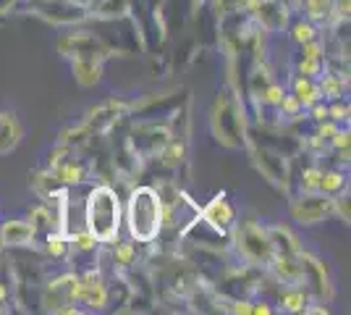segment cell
<instances>
[{
    "label": "cell",
    "instance_id": "6da1fadb",
    "mask_svg": "<svg viewBox=\"0 0 351 315\" xmlns=\"http://www.w3.org/2000/svg\"><path fill=\"white\" fill-rule=\"evenodd\" d=\"M121 224H123V208L116 187L110 184L92 187L84 202V229L100 244H113L118 240Z\"/></svg>",
    "mask_w": 351,
    "mask_h": 315
},
{
    "label": "cell",
    "instance_id": "7a4b0ae2",
    "mask_svg": "<svg viewBox=\"0 0 351 315\" xmlns=\"http://www.w3.org/2000/svg\"><path fill=\"white\" fill-rule=\"evenodd\" d=\"M126 229L136 244H152L162 231V200L155 187H134L126 200Z\"/></svg>",
    "mask_w": 351,
    "mask_h": 315
},
{
    "label": "cell",
    "instance_id": "3957f363",
    "mask_svg": "<svg viewBox=\"0 0 351 315\" xmlns=\"http://www.w3.org/2000/svg\"><path fill=\"white\" fill-rule=\"evenodd\" d=\"M228 250H236V257L244 266H260V268H267V263L276 255L273 242L267 237V229L252 224V221L231 229V244H228Z\"/></svg>",
    "mask_w": 351,
    "mask_h": 315
},
{
    "label": "cell",
    "instance_id": "277c9868",
    "mask_svg": "<svg viewBox=\"0 0 351 315\" xmlns=\"http://www.w3.org/2000/svg\"><path fill=\"white\" fill-rule=\"evenodd\" d=\"M213 129L223 145L239 148L244 145V108L234 92H223L213 110Z\"/></svg>",
    "mask_w": 351,
    "mask_h": 315
},
{
    "label": "cell",
    "instance_id": "5b68a950",
    "mask_svg": "<svg viewBox=\"0 0 351 315\" xmlns=\"http://www.w3.org/2000/svg\"><path fill=\"white\" fill-rule=\"evenodd\" d=\"M171 137H173V132H171L168 124L142 119L129 132V145H132V152L136 155V161L147 163V161H155L160 155V150L168 145Z\"/></svg>",
    "mask_w": 351,
    "mask_h": 315
},
{
    "label": "cell",
    "instance_id": "8992f818",
    "mask_svg": "<svg viewBox=\"0 0 351 315\" xmlns=\"http://www.w3.org/2000/svg\"><path fill=\"white\" fill-rule=\"evenodd\" d=\"M58 50L66 58H92V60H105L110 56V50L103 45V40L87 30L66 32L58 40Z\"/></svg>",
    "mask_w": 351,
    "mask_h": 315
},
{
    "label": "cell",
    "instance_id": "52a82bcc",
    "mask_svg": "<svg viewBox=\"0 0 351 315\" xmlns=\"http://www.w3.org/2000/svg\"><path fill=\"white\" fill-rule=\"evenodd\" d=\"M29 11L43 16L45 21L56 24V27H71L82 24L87 19V8L76 5L71 0H29Z\"/></svg>",
    "mask_w": 351,
    "mask_h": 315
},
{
    "label": "cell",
    "instance_id": "ba28073f",
    "mask_svg": "<svg viewBox=\"0 0 351 315\" xmlns=\"http://www.w3.org/2000/svg\"><path fill=\"white\" fill-rule=\"evenodd\" d=\"M291 215L293 221L304 226L320 224L328 215H333V197L322 192H299L291 200Z\"/></svg>",
    "mask_w": 351,
    "mask_h": 315
},
{
    "label": "cell",
    "instance_id": "9c48e42d",
    "mask_svg": "<svg viewBox=\"0 0 351 315\" xmlns=\"http://www.w3.org/2000/svg\"><path fill=\"white\" fill-rule=\"evenodd\" d=\"M299 263H302V289L307 292L309 297H317V300H330L333 297V286L328 279V270L325 263L317 260L309 253H299Z\"/></svg>",
    "mask_w": 351,
    "mask_h": 315
},
{
    "label": "cell",
    "instance_id": "30bf717a",
    "mask_svg": "<svg viewBox=\"0 0 351 315\" xmlns=\"http://www.w3.org/2000/svg\"><path fill=\"white\" fill-rule=\"evenodd\" d=\"M132 108L121 100H105L97 108L89 110V116L84 119V126H87L92 135H108L118 126V121L123 119Z\"/></svg>",
    "mask_w": 351,
    "mask_h": 315
},
{
    "label": "cell",
    "instance_id": "8fae6325",
    "mask_svg": "<svg viewBox=\"0 0 351 315\" xmlns=\"http://www.w3.org/2000/svg\"><path fill=\"white\" fill-rule=\"evenodd\" d=\"M252 150H254V163L265 174V179H270L278 187H289V165L283 152L270 150L265 145H252Z\"/></svg>",
    "mask_w": 351,
    "mask_h": 315
},
{
    "label": "cell",
    "instance_id": "7c38bea8",
    "mask_svg": "<svg viewBox=\"0 0 351 315\" xmlns=\"http://www.w3.org/2000/svg\"><path fill=\"white\" fill-rule=\"evenodd\" d=\"M199 218H202L207 226H213L215 231L231 237V229L236 226V210H234V205L228 202V197L218 195V197H213L205 208L199 210Z\"/></svg>",
    "mask_w": 351,
    "mask_h": 315
},
{
    "label": "cell",
    "instance_id": "4fadbf2b",
    "mask_svg": "<svg viewBox=\"0 0 351 315\" xmlns=\"http://www.w3.org/2000/svg\"><path fill=\"white\" fill-rule=\"evenodd\" d=\"M92 174H95V165L92 161H84V158H79V155H69L63 163H58L53 168V176L58 179V184H84V181L92 179Z\"/></svg>",
    "mask_w": 351,
    "mask_h": 315
},
{
    "label": "cell",
    "instance_id": "5bb4252c",
    "mask_svg": "<svg viewBox=\"0 0 351 315\" xmlns=\"http://www.w3.org/2000/svg\"><path fill=\"white\" fill-rule=\"evenodd\" d=\"M0 240H3V247H32L37 242V231L29 221H21V218H14V221H3L0 224Z\"/></svg>",
    "mask_w": 351,
    "mask_h": 315
},
{
    "label": "cell",
    "instance_id": "9a60e30c",
    "mask_svg": "<svg viewBox=\"0 0 351 315\" xmlns=\"http://www.w3.org/2000/svg\"><path fill=\"white\" fill-rule=\"evenodd\" d=\"M71 71H73V79H76L82 87H95V84L103 79V60L71 58Z\"/></svg>",
    "mask_w": 351,
    "mask_h": 315
},
{
    "label": "cell",
    "instance_id": "2e32d148",
    "mask_svg": "<svg viewBox=\"0 0 351 315\" xmlns=\"http://www.w3.org/2000/svg\"><path fill=\"white\" fill-rule=\"evenodd\" d=\"M21 135H24V129H21V124H19L14 113L0 110V155L14 150L16 145L21 142Z\"/></svg>",
    "mask_w": 351,
    "mask_h": 315
},
{
    "label": "cell",
    "instance_id": "e0dca14e",
    "mask_svg": "<svg viewBox=\"0 0 351 315\" xmlns=\"http://www.w3.org/2000/svg\"><path fill=\"white\" fill-rule=\"evenodd\" d=\"M291 95L299 100V103L304 105V110H307L312 103L322 100L317 82H315V79H309V76H302V74L291 76Z\"/></svg>",
    "mask_w": 351,
    "mask_h": 315
},
{
    "label": "cell",
    "instance_id": "ac0fdd59",
    "mask_svg": "<svg viewBox=\"0 0 351 315\" xmlns=\"http://www.w3.org/2000/svg\"><path fill=\"white\" fill-rule=\"evenodd\" d=\"M267 237H270L273 250H276L278 255H299V253H302L299 240L293 237L289 229H283V226H270V229H267Z\"/></svg>",
    "mask_w": 351,
    "mask_h": 315
},
{
    "label": "cell",
    "instance_id": "d6986e66",
    "mask_svg": "<svg viewBox=\"0 0 351 315\" xmlns=\"http://www.w3.org/2000/svg\"><path fill=\"white\" fill-rule=\"evenodd\" d=\"M278 305L286 313H304L309 305V294L302 286H283L278 294Z\"/></svg>",
    "mask_w": 351,
    "mask_h": 315
},
{
    "label": "cell",
    "instance_id": "ffe728a7",
    "mask_svg": "<svg viewBox=\"0 0 351 315\" xmlns=\"http://www.w3.org/2000/svg\"><path fill=\"white\" fill-rule=\"evenodd\" d=\"M45 253L53 257V260H69V255H71L69 234H63V231H47L45 234Z\"/></svg>",
    "mask_w": 351,
    "mask_h": 315
},
{
    "label": "cell",
    "instance_id": "44dd1931",
    "mask_svg": "<svg viewBox=\"0 0 351 315\" xmlns=\"http://www.w3.org/2000/svg\"><path fill=\"white\" fill-rule=\"evenodd\" d=\"M346 187H349V179H346V174L343 171H336V168H330V171H322L320 176V192L328 197H336L341 192H346Z\"/></svg>",
    "mask_w": 351,
    "mask_h": 315
},
{
    "label": "cell",
    "instance_id": "7402d4cb",
    "mask_svg": "<svg viewBox=\"0 0 351 315\" xmlns=\"http://www.w3.org/2000/svg\"><path fill=\"white\" fill-rule=\"evenodd\" d=\"M116 247H113V263H116L118 273H123V270H129L136 266V247H134V240L132 242H113Z\"/></svg>",
    "mask_w": 351,
    "mask_h": 315
},
{
    "label": "cell",
    "instance_id": "603a6c76",
    "mask_svg": "<svg viewBox=\"0 0 351 315\" xmlns=\"http://www.w3.org/2000/svg\"><path fill=\"white\" fill-rule=\"evenodd\" d=\"M289 34H291V40L296 45H304L309 40L320 37V27L315 21H309V19H296L291 24V30H289Z\"/></svg>",
    "mask_w": 351,
    "mask_h": 315
},
{
    "label": "cell",
    "instance_id": "cb8c5ba5",
    "mask_svg": "<svg viewBox=\"0 0 351 315\" xmlns=\"http://www.w3.org/2000/svg\"><path fill=\"white\" fill-rule=\"evenodd\" d=\"M29 224L34 226V231L40 234V231H56L53 229V218H50V210H47V205L45 202H40V205H34V208L29 210Z\"/></svg>",
    "mask_w": 351,
    "mask_h": 315
},
{
    "label": "cell",
    "instance_id": "d4e9b609",
    "mask_svg": "<svg viewBox=\"0 0 351 315\" xmlns=\"http://www.w3.org/2000/svg\"><path fill=\"white\" fill-rule=\"evenodd\" d=\"M320 176L322 168L317 165H307L299 176V192H320Z\"/></svg>",
    "mask_w": 351,
    "mask_h": 315
},
{
    "label": "cell",
    "instance_id": "484cf974",
    "mask_svg": "<svg viewBox=\"0 0 351 315\" xmlns=\"http://www.w3.org/2000/svg\"><path fill=\"white\" fill-rule=\"evenodd\" d=\"M296 74L302 76H309V79H320L322 74H325V60L322 58H299V66H296Z\"/></svg>",
    "mask_w": 351,
    "mask_h": 315
},
{
    "label": "cell",
    "instance_id": "4316f807",
    "mask_svg": "<svg viewBox=\"0 0 351 315\" xmlns=\"http://www.w3.org/2000/svg\"><path fill=\"white\" fill-rule=\"evenodd\" d=\"M328 119L336 121V124H346L349 121V103L341 97V100H330L328 103Z\"/></svg>",
    "mask_w": 351,
    "mask_h": 315
},
{
    "label": "cell",
    "instance_id": "83f0119b",
    "mask_svg": "<svg viewBox=\"0 0 351 315\" xmlns=\"http://www.w3.org/2000/svg\"><path fill=\"white\" fill-rule=\"evenodd\" d=\"M8 300H11V289H8V284L0 279V310H5Z\"/></svg>",
    "mask_w": 351,
    "mask_h": 315
},
{
    "label": "cell",
    "instance_id": "f1b7e54d",
    "mask_svg": "<svg viewBox=\"0 0 351 315\" xmlns=\"http://www.w3.org/2000/svg\"><path fill=\"white\" fill-rule=\"evenodd\" d=\"M16 5V0H0V14H5L8 8H14Z\"/></svg>",
    "mask_w": 351,
    "mask_h": 315
},
{
    "label": "cell",
    "instance_id": "f546056e",
    "mask_svg": "<svg viewBox=\"0 0 351 315\" xmlns=\"http://www.w3.org/2000/svg\"><path fill=\"white\" fill-rule=\"evenodd\" d=\"M0 253H3V240H0Z\"/></svg>",
    "mask_w": 351,
    "mask_h": 315
}]
</instances>
